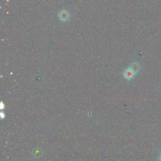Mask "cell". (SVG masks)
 I'll use <instances>...</instances> for the list:
<instances>
[{
	"label": "cell",
	"mask_w": 161,
	"mask_h": 161,
	"mask_svg": "<svg viewBox=\"0 0 161 161\" xmlns=\"http://www.w3.org/2000/svg\"><path fill=\"white\" fill-rule=\"evenodd\" d=\"M134 74H135V72L132 70H131V69H129L125 71V76L126 79H132L133 77L134 76Z\"/></svg>",
	"instance_id": "obj_1"
},
{
	"label": "cell",
	"mask_w": 161,
	"mask_h": 161,
	"mask_svg": "<svg viewBox=\"0 0 161 161\" xmlns=\"http://www.w3.org/2000/svg\"><path fill=\"white\" fill-rule=\"evenodd\" d=\"M131 69L135 73L138 72L140 69V65L139 64V63H136V62L134 63V64L131 65Z\"/></svg>",
	"instance_id": "obj_2"
},
{
	"label": "cell",
	"mask_w": 161,
	"mask_h": 161,
	"mask_svg": "<svg viewBox=\"0 0 161 161\" xmlns=\"http://www.w3.org/2000/svg\"><path fill=\"white\" fill-rule=\"evenodd\" d=\"M60 17L61 19H63V20H65V19L68 18V13L66 11L62 12L60 13Z\"/></svg>",
	"instance_id": "obj_3"
},
{
	"label": "cell",
	"mask_w": 161,
	"mask_h": 161,
	"mask_svg": "<svg viewBox=\"0 0 161 161\" xmlns=\"http://www.w3.org/2000/svg\"><path fill=\"white\" fill-rule=\"evenodd\" d=\"M160 160H161V155H160Z\"/></svg>",
	"instance_id": "obj_4"
}]
</instances>
